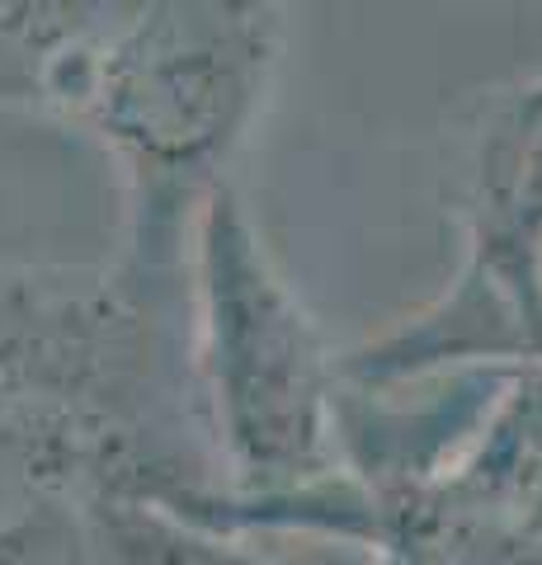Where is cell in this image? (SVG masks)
Here are the masks:
<instances>
[{"label":"cell","mask_w":542,"mask_h":565,"mask_svg":"<svg viewBox=\"0 0 542 565\" xmlns=\"http://www.w3.org/2000/svg\"><path fill=\"white\" fill-rule=\"evenodd\" d=\"M463 282L491 292H529L542 282V81L496 99L486 114Z\"/></svg>","instance_id":"cell-2"},{"label":"cell","mask_w":542,"mask_h":565,"mask_svg":"<svg viewBox=\"0 0 542 565\" xmlns=\"http://www.w3.org/2000/svg\"><path fill=\"white\" fill-rule=\"evenodd\" d=\"M434 565H542V367H514L463 467L434 490Z\"/></svg>","instance_id":"cell-1"}]
</instances>
